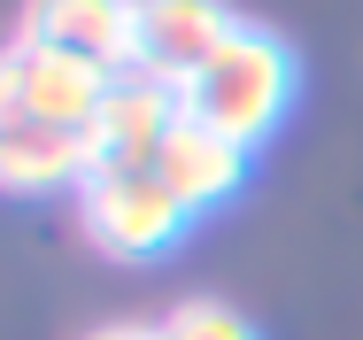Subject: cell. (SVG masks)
Segmentation results:
<instances>
[{
    "instance_id": "6da1fadb",
    "label": "cell",
    "mask_w": 363,
    "mask_h": 340,
    "mask_svg": "<svg viewBox=\"0 0 363 340\" xmlns=\"http://www.w3.org/2000/svg\"><path fill=\"white\" fill-rule=\"evenodd\" d=\"M294 93H301V62L286 55V39L263 31V23H240L217 55L178 85V109L194 124H209V132L240 139V147H263L286 124Z\"/></svg>"
},
{
    "instance_id": "7a4b0ae2",
    "label": "cell",
    "mask_w": 363,
    "mask_h": 340,
    "mask_svg": "<svg viewBox=\"0 0 363 340\" xmlns=\"http://www.w3.org/2000/svg\"><path fill=\"white\" fill-rule=\"evenodd\" d=\"M77 224H85V240H93L101 256L155 263V256H170V248L186 240L194 209L170 194L162 170H93V178L77 186Z\"/></svg>"
},
{
    "instance_id": "3957f363",
    "label": "cell",
    "mask_w": 363,
    "mask_h": 340,
    "mask_svg": "<svg viewBox=\"0 0 363 340\" xmlns=\"http://www.w3.org/2000/svg\"><path fill=\"white\" fill-rule=\"evenodd\" d=\"M108 70L70 55V47H55V39H31V31H16L8 47H0V132L8 124H70L85 132L93 124V109L108 101Z\"/></svg>"
},
{
    "instance_id": "277c9868",
    "label": "cell",
    "mask_w": 363,
    "mask_h": 340,
    "mask_svg": "<svg viewBox=\"0 0 363 340\" xmlns=\"http://www.w3.org/2000/svg\"><path fill=\"white\" fill-rule=\"evenodd\" d=\"M186 109H178V85H162V77H116L108 85V101L93 109V124H85V147H93V170H155V155H162V139L178 124Z\"/></svg>"
},
{
    "instance_id": "5b68a950",
    "label": "cell",
    "mask_w": 363,
    "mask_h": 340,
    "mask_svg": "<svg viewBox=\"0 0 363 340\" xmlns=\"http://www.w3.org/2000/svg\"><path fill=\"white\" fill-rule=\"evenodd\" d=\"M31 39H55L85 62H101L108 77L140 70V0H31L23 8Z\"/></svg>"
},
{
    "instance_id": "8992f818",
    "label": "cell",
    "mask_w": 363,
    "mask_h": 340,
    "mask_svg": "<svg viewBox=\"0 0 363 340\" xmlns=\"http://www.w3.org/2000/svg\"><path fill=\"white\" fill-rule=\"evenodd\" d=\"M232 31L240 16L224 0H140V70L162 85H186Z\"/></svg>"
},
{
    "instance_id": "52a82bcc",
    "label": "cell",
    "mask_w": 363,
    "mask_h": 340,
    "mask_svg": "<svg viewBox=\"0 0 363 340\" xmlns=\"http://www.w3.org/2000/svg\"><path fill=\"white\" fill-rule=\"evenodd\" d=\"M155 170L170 178V194L194 209H224L240 186H247V147L240 139L209 132V124H194V116H178L170 124V139H162V155H155Z\"/></svg>"
},
{
    "instance_id": "ba28073f",
    "label": "cell",
    "mask_w": 363,
    "mask_h": 340,
    "mask_svg": "<svg viewBox=\"0 0 363 340\" xmlns=\"http://www.w3.org/2000/svg\"><path fill=\"white\" fill-rule=\"evenodd\" d=\"M93 178V147L70 124H8L0 132V194H62Z\"/></svg>"
},
{
    "instance_id": "9c48e42d",
    "label": "cell",
    "mask_w": 363,
    "mask_h": 340,
    "mask_svg": "<svg viewBox=\"0 0 363 340\" xmlns=\"http://www.w3.org/2000/svg\"><path fill=\"white\" fill-rule=\"evenodd\" d=\"M162 340H263L232 302H178L162 317Z\"/></svg>"
},
{
    "instance_id": "30bf717a",
    "label": "cell",
    "mask_w": 363,
    "mask_h": 340,
    "mask_svg": "<svg viewBox=\"0 0 363 340\" xmlns=\"http://www.w3.org/2000/svg\"><path fill=\"white\" fill-rule=\"evenodd\" d=\"M85 340H162V325H93Z\"/></svg>"
}]
</instances>
